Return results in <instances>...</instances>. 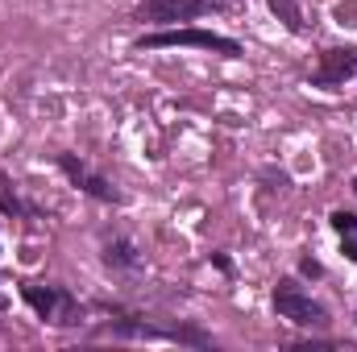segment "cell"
<instances>
[{
    "instance_id": "obj_11",
    "label": "cell",
    "mask_w": 357,
    "mask_h": 352,
    "mask_svg": "<svg viewBox=\"0 0 357 352\" xmlns=\"http://www.w3.org/2000/svg\"><path fill=\"white\" fill-rule=\"evenodd\" d=\"M328 224L345 237V232H357V211H345V207H337L333 216H328Z\"/></svg>"
},
{
    "instance_id": "obj_1",
    "label": "cell",
    "mask_w": 357,
    "mask_h": 352,
    "mask_svg": "<svg viewBox=\"0 0 357 352\" xmlns=\"http://www.w3.org/2000/svg\"><path fill=\"white\" fill-rule=\"evenodd\" d=\"M167 46L212 50V54H225V58H237V54H245L237 38H225V33H212V29H191V25L158 29V33H146V38H137V42H133V50H167Z\"/></svg>"
},
{
    "instance_id": "obj_6",
    "label": "cell",
    "mask_w": 357,
    "mask_h": 352,
    "mask_svg": "<svg viewBox=\"0 0 357 352\" xmlns=\"http://www.w3.org/2000/svg\"><path fill=\"white\" fill-rule=\"evenodd\" d=\"M59 170L71 178V182H75V186H79L84 195L100 199V203H125V195H121V191H116V186H112L108 178L91 175V170L84 166V162H79V158H75V154H59Z\"/></svg>"
},
{
    "instance_id": "obj_2",
    "label": "cell",
    "mask_w": 357,
    "mask_h": 352,
    "mask_svg": "<svg viewBox=\"0 0 357 352\" xmlns=\"http://www.w3.org/2000/svg\"><path fill=\"white\" fill-rule=\"evenodd\" d=\"M274 311H278L282 319L299 323V328H324V323H328V307L316 303L295 278H282V282L274 286Z\"/></svg>"
},
{
    "instance_id": "obj_4",
    "label": "cell",
    "mask_w": 357,
    "mask_h": 352,
    "mask_svg": "<svg viewBox=\"0 0 357 352\" xmlns=\"http://www.w3.org/2000/svg\"><path fill=\"white\" fill-rule=\"evenodd\" d=\"M21 298L50 323H79L84 307L67 286H42V282H21Z\"/></svg>"
},
{
    "instance_id": "obj_10",
    "label": "cell",
    "mask_w": 357,
    "mask_h": 352,
    "mask_svg": "<svg viewBox=\"0 0 357 352\" xmlns=\"http://www.w3.org/2000/svg\"><path fill=\"white\" fill-rule=\"evenodd\" d=\"M270 4V13L291 29V33H303V8L295 4V0H266Z\"/></svg>"
},
{
    "instance_id": "obj_12",
    "label": "cell",
    "mask_w": 357,
    "mask_h": 352,
    "mask_svg": "<svg viewBox=\"0 0 357 352\" xmlns=\"http://www.w3.org/2000/svg\"><path fill=\"white\" fill-rule=\"evenodd\" d=\"M299 273H303V278H324V265L316 262V257H303V262H299Z\"/></svg>"
},
{
    "instance_id": "obj_13",
    "label": "cell",
    "mask_w": 357,
    "mask_h": 352,
    "mask_svg": "<svg viewBox=\"0 0 357 352\" xmlns=\"http://www.w3.org/2000/svg\"><path fill=\"white\" fill-rule=\"evenodd\" d=\"M341 253L357 265V232H345V249H341Z\"/></svg>"
},
{
    "instance_id": "obj_7",
    "label": "cell",
    "mask_w": 357,
    "mask_h": 352,
    "mask_svg": "<svg viewBox=\"0 0 357 352\" xmlns=\"http://www.w3.org/2000/svg\"><path fill=\"white\" fill-rule=\"evenodd\" d=\"M100 336H121V340H175V332L154 328V323H146V319H116V323H104Z\"/></svg>"
},
{
    "instance_id": "obj_9",
    "label": "cell",
    "mask_w": 357,
    "mask_h": 352,
    "mask_svg": "<svg viewBox=\"0 0 357 352\" xmlns=\"http://www.w3.org/2000/svg\"><path fill=\"white\" fill-rule=\"evenodd\" d=\"M0 211H4V216H38V207L25 203V199L17 195V186H13L4 175H0Z\"/></svg>"
},
{
    "instance_id": "obj_8",
    "label": "cell",
    "mask_w": 357,
    "mask_h": 352,
    "mask_svg": "<svg viewBox=\"0 0 357 352\" xmlns=\"http://www.w3.org/2000/svg\"><path fill=\"white\" fill-rule=\"evenodd\" d=\"M104 265H108V269H137V265H142V253H137L133 241L112 237V241L104 245Z\"/></svg>"
},
{
    "instance_id": "obj_5",
    "label": "cell",
    "mask_w": 357,
    "mask_h": 352,
    "mask_svg": "<svg viewBox=\"0 0 357 352\" xmlns=\"http://www.w3.org/2000/svg\"><path fill=\"white\" fill-rule=\"evenodd\" d=\"M357 75V50L354 46H345V50H324L320 54V67L312 71V88H324V91H337L345 88L349 79Z\"/></svg>"
},
{
    "instance_id": "obj_14",
    "label": "cell",
    "mask_w": 357,
    "mask_h": 352,
    "mask_svg": "<svg viewBox=\"0 0 357 352\" xmlns=\"http://www.w3.org/2000/svg\"><path fill=\"white\" fill-rule=\"evenodd\" d=\"M212 265H216V269H220V273H233V262H229V257H225V253H212Z\"/></svg>"
},
{
    "instance_id": "obj_16",
    "label": "cell",
    "mask_w": 357,
    "mask_h": 352,
    "mask_svg": "<svg viewBox=\"0 0 357 352\" xmlns=\"http://www.w3.org/2000/svg\"><path fill=\"white\" fill-rule=\"evenodd\" d=\"M354 191H357V178H354Z\"/></svg>"
},
{
    "instance_id": "obj_3",
    "label": "cell",
    "mask_w": 357,
    "mask_h": 352,
    "mask_svg": "<svg viewBox=\"0 0 357 352\" xmlns=\"http://www.w3.org/2000/svg\"><path fill=\"white\" fill-rule=\"evenodd\" d=\"M220 8H225L220 0H142V4L133 8V21L171 29L178 21H199V17L220 13Z\"/></svg>"
},
{
    "instance_id": "obj_15",
    "label": "cell",
    "mask_w": 357,
    "mask_h": 352,
    "mask_svg": "<svg viewBox=\"0 0 357 352\" xmlns=\"http://www.w3.org/2000/svg\"><path fill=\"white\" fill-rule=\"evenodd\" d=\"M225 4H237V0H225Z\"/></svg>"
}]
</instances>
